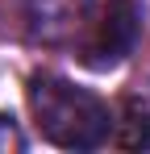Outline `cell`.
I'll return each mask as SVG.
<instances>
[{
	"mask_svg": "<svg viewBox=\"0 0 150 154\" xmlns=\"http://www.w3.org/2000/svg\"><path fill=\"white\" fill-rule=\"evenodd\" d=\"M29 112L38 133L58 150H100L113 142L117 117L96 92L79 88L63 75H33L29 79Z\"/></svg>",
	"mask_w": 150,
	"mask_h": 154,
	"instance_id": "cell-1",
	"label": "cell"
},
{
	"mask_svg": "<svg viewBox=\"0 0 150 154\" xmlns=\"http://www.w3.org/2000/svg\"><path fill=\"white\" fill-rule=\"evenodd\" d=\"M138 38H142V8L133 0H100V4L88 8L71 46L83 67L113 71L138 50Z\"/></svg>",
	"mask_w": 150,
	"mask_h": 154,
	"instance_id": "cell-2",
	"label": "cell"
},
{
	"mask_svg": "<svg viewBox=\"0 0 150 154\" xmlns=\"http://www.w3.org/2000/svg\"><path fill=\"white\" fill-rule=\"evenodd\" d=\"M92 0H13V29L33 46H71Z\"/></svg>",
	"mask_w": 150,
	"mask_h": 154,
	"instance_id": "cell-3",
	"label": "cell"
},
{
	"mask_svg": "<svg viewBox=\"0 0 150 154\" xmlns=\"http://www.w3.org/2000/svg\"><path fill=\"white\" fill-rule=\"evenodd\" d=\"M113 142H121V146H150V112L129 104L125 121H117V129H113Z\"/></svg>",
	"mask_w": 150,
	"mask_h": 154,
	"instance_id": "cell-4",
	"label": "cell"
},
{
	"mask_svg": "<svg viewBox=\"0 0 150 154\" xmlns=\"http://www.w3.org/2000/svg\"><path fill=\"white\" fill-rule=\"evenodd\" d=\"M17 150H25V133L8 112H0V154H17Z\"/></svg>",
	"mask_w": 150,
	"mask_h": 154,
	"instance_id": "cell-5",
	"label": "cell"
}]
</instances>
